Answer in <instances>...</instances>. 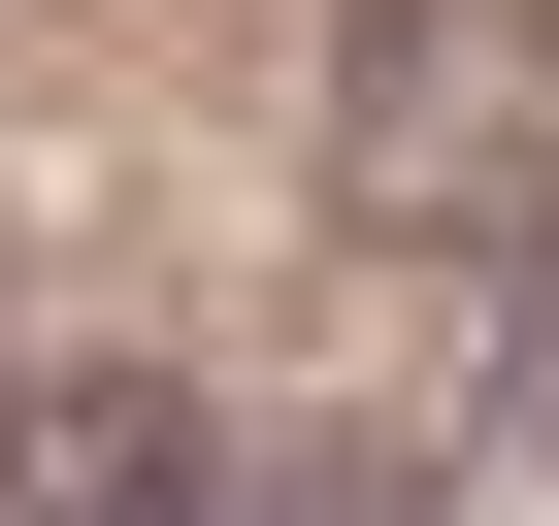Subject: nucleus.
<instances>
[{
  "instance_id": "2",
  "label": "nucleus",
  "mask_w": 559,
  "mask_h": 526,
  "mask_svg": "<svg viewBox=\"0 0 559 526\" xmlns=\"http://www.w3.org/2000/svg\"><path fill=\"white\" fill-rule=\"evenodd\" d=\"M0 526H230V428H198V362H132V330H34V362H0Z\"/></svg>"
},
{
  "instance_id": "1",
  "label": "nucleus",
  "mask_w": 559,
  "mask_h": 526,
  "mask_svg": "<svg viewBox=\"0 0 559 526\" xmlns=\"http://www.w3.org/2000/svg\"><path fill=\"white\" fill-rule=\"evenodd\" d=\"M330 230L428 263V297H526L559 263V0H362L330 34Z\"/></svg>"
},
{
  "instance_id": "3",
  "label": "nucleus",
  "mask_w": 559,
  "mask_h": 526,
  "mask_svg": "<svg viewBox=\"0 0 559 526\" xmlns=\"http://www.w3.org/2000/svg\"><path fill=\"white\" fill-rule=\"evenodd\" d=\"M493 493H559V263H526V428H493Z\"/></svg>"
}]
</instances>
